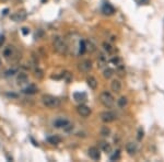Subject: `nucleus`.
Masks as SVG:
<instances>
[{
	"mask_svg": "<svg viewBox=\"0 0 164 162\" xmlns=\"http://www.w3.org/2000/svg\"><path fill=\"white\" fill-rule=\"evenodd\" d=\"M53 46H54L55 51L61 55L66 54L68 51L67 44H66V42L61 39L60 36H55L54 39H53Z\"/></svg>",
	"mask_w": 164,
	"mask_h": 162,
	"instance_id": "obj_1",
	"label": "nucleus"
},
{
	"mask_svg": "<svg viewBox=\"0 0 164 162\" xmlns=\"http://www.w3.org/2000/svg\"><path fill=\"white\" fill-rule=\"evenodd\" d=\"M42 101H43V103H44V105L49 108H56L60 105V100L54 95H50V94H45V95H43Z\"/></svg>",
	"mask_w": 164,
	"mask_h": 162,
	"instance_id": "obj_2",
	"label": "nucleus"
},
{
	"mask_svg": "<svg viewBox=\"0 0 164 162\" xmlns=\"http://www.w3.org/2000/svg\"><path fill=\"white\" fill-rule=\"evenodd\" d=\"M100 101H101V103L105 106V107H112L113 105L115 104L114 96H113L109 92H107V91H104V92L101 93Z\"/></svg>",
	"mask_w": 164,
	"mask_h": 162,
	"instance_id": "obj_3",
	"label": "nucleus"
},
{
	"mask_svg": "<svg viewBox=\"0 0 164 162\" xmlns=\"http://www.w3.org/2000/svg\"><path fill=\"white\" fill-rule=\"evenodd\" d=\"M54 126L56 128H64L65 130H70L73 127V125L66 118H58L54 122Z\"/></svg>",
	"mask_w": 164,
	"mask_h": 162,
	"instance_id": "obj_4",
	"label": "nucleus"
},
{
	"mask_svg": "<svg viewBox=\"0 0 164 162\" xmlns=\"http://www.w3.org/2000/svg\"><path fill=\"white\" fill-rule=\"evenodd\" d=\"M27 17V13L25 10H19V11L14 12L13 14H11V20L15 22H21V21H24L25 19Z\"/></svg>",
	"mask_w": 164,
	"mask_h": 162,
	"instance_id": "obj_5",
	"label": "nucleus"
},
{
	"mask_svg": "<svg viewBox=\"0 0 164 162\" xmlns=\"http://www.w3.org/2000/svg\"><path fill=\"white\" fill-rule=\"evenodd\" d=\"M116 114L114 112H111V111H106V112H103L101 114V120H103L104 123H111L113 120H116Z\"/></svg>",
	"mask_w": 164,
	"mask_h": 162,
	"instance_id": "obj_6",
	"label": "nucleus"
},
{
	"mask_svg": "<svg viewBox=\"0 0 164 162\" xmlns=\"http://www.w3.org/2000/svg\"><path fill=\"white\" fill-rule=\"evenodd\" d=\"M15 53H17V51H15V48L11 45L5 47V49H3V51H2L3 57L6 58L7 60H10L11 58H13V56L15 55Z\"/></svg>",
	"mask_w": 164,
	"mask_h": 162,
	"instance_id": "obj_7",
	"label": "nucleus"
},
{
	"mask_svg": "<svg viewBox=\"0 0 164 162\" xmlns=\"http://www.w3.org/2000/svg\"><path fill=\"white\" fill-rule=\"evenodd\" d=\"M77 111H78L79 115H81L82 117H88L89 115L91 114V108L84 104H80L79 106L77 107Z\"/></svg>",
	"mask_w": 164,
	"mask_h": 162,
	"instance_id": "obj_8",
	"label": "nucleus"
},
{
	"mask_svg": "<svg viewBox=\"0 0 164 162\" xmlns=\"http://www.w3.org/2000/svg\"><path fill=\"white\" fill-rule=\"evenodd\" d=\"M88 153H89V156H90L91 159H93V160H100L101 159V152L96 147L89 148Z\"/></svg>",
	"mask_w": 164,
	"mask_h": 162,
	"instance_id": "obj_9",
	"label": "nucleus"
},
{
	"mask_svg": "<svg viewBox=\"0 0 164 162\" xmlns=\"http://www.w3.org/2000/svg\"><path fill=\"white\" fill-rule=\"evenodd\" d=\"M92 68V63L90 60L85 59L82 60L81 63L79 64V70H81L82 72H88L90 71V69Z\"/></svg>",
	"mask_w": 164,
	"mask_h": 162,
	"instance_id": "obj_10",
	"label": "nucleus"
},
{
	"mask_svg": "<svg viewBox=\"0 0 164 162\" xmlns=\"http://www.w3.org/2000/svg\"><path fill=\"white\" fill-rule=\"evenodd\" d=\"M111 89H112L113 92H115V93L120 92V90H122V83H120V81L113 80L112 83H111Z\"/></svg>",
	"mask_w": 164,
	"mask_h": 162,
	"instance_id": "obj_11",
	"label": "nucleus"
},
{
	"mask_svg": "<svg viewBox=\"0 0 164 162\" xmlns=\"http://www.w3.org/2000/svg\"><path fill=\"white\" fill-rule=\"evenodd\" d=\"M102 11L105 13V14H113L115 12V9L113 8L108 2H105L103 5V8H102Z\"/></svg>",
	"mask_w": 164,
	"mask_h": 162,
	"instance_id": "obj_12",
	"label": "nucleus"
},
{
	"mask_svg": "<svg viewBox=\"0 0 164 162\" xmlns=\"http://www.w3.org/2000/svg\"><path fill=\"white\" fill-rule=\"evenodd\" d=\"M27 79H29V77H27L26 73L20 72L18 75V77H17V82H18V84H23L25 82H27Z\"/></svg>",
	"mask_w": 164,
	"mask_h": 162,
	"instance_id": "obj_13",
	"label": "nucleus"
},
{
	"mask_svg": "<svg viewBox=\"0 0 164 162\" xmlns=\"http://www.w3.org/2000/svg\"><path fill=\"white\" fill-rule=\"evenodd\" d=\"M36 91L37 87L35 84H30L25 89H23V93H25V94H34V93H36Z\"/></svg>",
	"mask_w": 164,
	"mask_h": 162,
	"instance_id": "obj_14",
	"label": "nucleus"
},
{
	"mask_svg": "<svg viewBox=\"0 0 164 162\" xmlns=\"http://www.w3.org/2000/svg\"><path fill=\"white\" fill-rule=\"evenodd\" d=\"M126 150H127V152L129 154H134L137 151V145L135 142H128L126 145Z\"/></svg>",
	"mask_w": 164,
	"mask_h": 162,
	"instance_id": "obj_15",
	"label": "nucleus"
},
{
	"mask_svg": "<svg viewBox=\"0 0 164 162\" xmlns=\"http://www.w3.org/2000/svg\"><path fill=\"white\" fill-rule=\"evenodd\" d=\"M87 82H88V86L91 88V89H96L97 81H96V79H95L94 77H92V76L88 77V79H87Z\"/></svg>",
	"mask_w": 164,
	"mask_h": 162,
	"instance_id": "obj_16",
	"label": "nucleus"
},
{
	"mask_svg": "<svg viewBox=\"0 0 164 162\" xmlns=\"http://www.w3.org/2000/svg\"><path fill=\"white\" fill-rule=\"evenodd\" d=\"M100 147L101 149L104 151V152H111V150H112V147H111V145L108 144V142H106V141H101L100 142Z\"/></svg>",
	"mask_w": 164,
	"mask_h": 162,
	"instance_id": "obj_17",
	"label": "nucleus"
},
{
	"mask_svg": "<svg viewBox=\"0 0 164 162\" xmlns=\"http://www.w3.org/2000/svg\"><path fill=\"white\" fill-rule=\"evenodd\" d=\"M47 140H48L49 144L58 145V144H60V142H61V137H59V136H57V135H54V136H52V137H49Z\"/></svg>",
	"mask_w": 164,
	"mask_h": 162,
	"instance_id": "obj_18",
	"label": "nucleus"
},
{
	"mask_svg": "<svg viewBox=\"0 0 164 162\" xmlns=\"http://www.w3.org/2000/svg\"><path fill=\"white\" fill-rule=\"evenodd\" d=\"M106 61H107L106 57H105V56H104L103 54H101L100 56H99V58H97V64H99L97 66H99L101 68V67H103L104 65L106 64Z\"/></svg>",
	"mask_w": 164,
	"mask_h": 162,
	"instance_id": "obj_19",
	"label": "nucleus"
},
{
	"mask_svg": "<svg viewBox=\"0 0 164 162\" xmlns=\"http://www.w3.org/2000/svg\"><path fill=\"white\" fill-rule=\"evenodd\" d=\"M74 100L78 101V102H82V101H85L87 99V95H85V93H74Z\"/></svg>",
	"mask_w": 164,
	"mask_h": 162,
	"instance_id": "obj_20",
	"label": "nucleus"
},
{
	"mask_svg": "<svg viewBox=\"0 0 164 162\" xmlns=\"http://www.w3.org/2000/svg\"><path fill=\"white\" fill-rule=\"evenodd\" d=\"M127 98H125V96H122L120 99L117 101V104L120 106V107H125V105H127Z\"/></svg>",
	"mask_w": 164,
	"mask_h": 162,
	"instance_id": "obj_21",
	"label": "nucleus"
},
{
	"mask_svg": "<svg viewBox=\"0 0 164 162\" xmlns=\"http://www.w3.org/2000/svg\"><path fill=\"white\" fill-rule=\"evenodd\" d=\"M113 73H114V71H113V69H111V68H107V69L104 70L103 72V76H104V78H111L113 76Z\"/></svg>",
	"mask_w": 164,
	"mask_h": 162,
	"instance_id": "obj_22",
	"label": "nucleus"
},
{
	"mask_svg": "<svg viewBox=\"0 0 164 162\" xmlns=\"http://www.w3.org/2000/svg\"><path fill=\"white\" fill-rule=\"evenodd\" d=\"M103 47H104V49H105V51L108 53V54H112L113 51H114V48H113L112 46L109 45L108 43H106V42L103 43Z\"/></svg>",
	"mask_w": 164,
	"mask_h": 162,
	"instance_id": "obj_23",
	"label": "nucleus"
},
{
	"mask_svg": "<svg viewBox=\"0 0 164 162\" xmlns=\"http://www.w3.org/2000/svg\"><path fill=\"white\" fill-rule=\"evenodd\" d=\"M85 51H87V48H85V42L84 41H81L79 44V53L80 54H83Z\"/></svg>",
	"mask_w": 164,
	"mask_h": 162,
	"instance_id": "obj_24",
	"label": "nucleus"
},
{
	"mask_svg": "<svg viewBox=\"0 0 164 162\" xmlns=\"http://www.w3.org/2000/svg\"><path fill=\"white\" fill-rule=\"evenodd\" d=\"M62 77H64V79L66 81H67V82H70V81H71V79H72V76H71V73H70V72H65V73H62Z\"/></svg>",
	"mask_w": 164,
	"mask_h": 162,
	"instance_id": "obj_25",
	"label": "nucleus"
},
{
	"mask_svg": "<svg viewBox=\"0 0 164 162\" xmlns=\"http://www.w3.org/2000/svg\"><path fill=\"white\" fill-rule=\"evenodd\" d=\"M109 132H111V130H109V128H107L106 126H104L103 128L101 129V135L103 136H108Z\"/></svg>",
	"mask_w": 164,
	"mask_h": 162,
	"instance_id": "obj_26",
	"label": "nucleus"
},
{
	"mask_svg": "<svg viewBox=\"0 0 164 162\" xmlns=\"http://www.w3.org/2000/svg\"><path fill=\"white\" fill-rule=\"evenodd\" d=\"M116 153H114L112 157H111V160H115V159H118L119 158V151H115Z\"/></svg>",
	"mask_w": 164,
	"mask_h": 162,
	"instance_id": "obj_27",
	"label": "nucleus"
},
{
	"mask_svg": "<svg viewBox=\"0 0 164 162\" xmlns=\"http://www.w3.org/2000/svg\"><path fill=\"white\" fill-rule=\"evenodd\" d=\"M142 137H143V130H142L141 128H140V129H139V132H138V139L140 140V139L142 138Z\"/></svg>",
	"mask_w": 164,
	"mask_h": 162,
	"instance_id": "obj_28",
	"label": "nucleus"
},
{
	"mask_svg": "<svg viewBox=\"0 0 164 162\" xmlns=\"http://www.w3.org/2000/svg\"><path fill=\"white\" fill-rule=\"evenodd\" d=\"M14 72H17V70H15V69H11V70H8V71L6 72V76H10V75L12 76L13 73H14Z\"/></svg>",
	"mask_w": 164,
	"mask_h": 162,
	"instance_id": "obj_29",
	"label": "nucleus"
},
{
	"mask_svg": "<svg viewBox=\"0 0 164 162\" xmlns=\"http://www.w3.org/2000/svg\"><path fill=\"white\" fill-rule=\"evenodd\" d=\"M35 76L38 77V78H42V77H43L42 71H41V70H36V71H35Z\"/></svg>",
	"mask_w": 164,
	"mask_h": 162,
	"instance_id": "obj_30",
	"label": "nucleus"
},
{
	"mask_svg": "<svg viewBox=\"0 0 164 162\" xmlns=\"http://www.w3.org/2000/svg\"><path fill=\"white\" fill-rule=\"evenodd\" d=\"M22 33L24 34V35H26V34L30 33V30H29L27 27H23V29H22Z\"/></svg>",
	"mask_w": 164,
	"mask_h": 162,
	"instance_id": "obj_31",
	"label": "nucleus"
},
{
	"mask_svg": "<svg viewBox=\"0 0 164 162\" xmlns=\"http://www.w3.org/2000/svg\"><path fill=\"white\" fill-rule=\"evenodd\" d=\"M111 61H112L113 64H115V65H118V63H119V58H113L112 60H111Z\"/></svg>",
	"mask_w": 164,
	"mask_h": 162,
	"instance_id": "obj_32",
	"label": "nucleus"
},
{
	"mask_svg": "<svg viewBox=\"0 0 164 162\" xmlns=\"http://www.w3.org/2000/svg\"><path fill=\"white\" fill-rule=\"evenodd\" d=\"M3 41H5V39H3V36H2V37H0V45L3 43Z\"/></svg>",
	"mask_w": 164,
	"mask_h": 162,
	"instance_id": "obj_33",
	"label": "nucleus"
},
{
	"mask_svg": "<svg viewBox=\"0 0 164 162\" xmlns=\"http://www.w3.org/2000/svg\"><path fill=\"white\" fill-rule=\"evenodd\" d=\"M3 1H7V0H3Z\"/></svg>",
	"mask_w": 164,
	"mask_h": 162,
	"instance_id": "obj_34",
	"label": "nucleus"
}]
</instances>
